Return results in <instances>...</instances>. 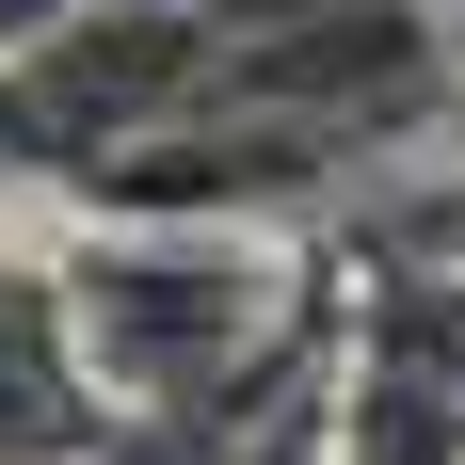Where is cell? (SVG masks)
Segmentation results:
<instances>
[{
    "label": "cell",
    "mask_w": 465,
    "mask_h": 465,
    "mask_svg": "<svg viewBox=\"0 0 465 465\" xmlns=\"http://www.w3.org/2000/svg\"><path fill=\"white\" fill-rule=\"evenodd\" d=\"M64 337H81L96 401L161 450H209L257 401L337 370V305L289 257V225H161V209H96V241L48 257Z\"/></svg>",
    "instance_id": "1"
},
{
    "label": "cell",
    "mask_w": 465,
    "mask_h": 465,
    "mask_svg": "<svg viewBox=\"0 0 465 465\" xmlns=\"http://www.w3.org/2000/svg\"><path fill=\"white\" fill-rule=\"evenodd\" d=\"M193 81H209L193 0H81L64 33L0 48V161L96 193L144 129H177V113H193Z\"/></svg>",
    "instance_id": "2"
},
{
    "label": "cell",
    "mask_w": 465,
    "mask_h": 465,
    "mask_svg": "<svg viewBox=\"0 0 465 465\" xmlns=\"http://www.w3.org/2000/svg\"><path fill=\"white\" fill-rule=\"evenodd\" d=\"M81 0H0V48H33V33H64Z\"/></svg>",
    "instance_id": "4"
},
{
    "label": "cell",
    "mask_w": 465,
    "mask_h": 465,
    "mask_svg": "<svg viewBox=\"0 0 465 465\" xmlns=\"http://www.w3.org/2000/svg\"><path fill=\"white\" fill-rule=\"evenodd\" d=\"M0 465H113V401L64 337V273L16 241H0Z\"/></svg>",
    "instance_id": "3"
}]
</instances>
